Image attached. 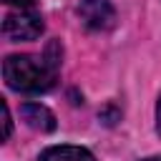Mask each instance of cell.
Segmentation results:
<instances>
[{
  "label": "cell",
  "mask_w": 161,
  "mask_h": 161,
  "mask_svg": "<svg viewBox=\"0 0 161 161\" xmlns=\"http://www.w3.org/2000/svg\"><path fill=\"white\" fill-rule=\"evenodd\" d=\"M58 65H60L58 45L50 43L48 53L43 58H35V55H8L5 63H3V75H5V83L13 91L43 93V91H48L53 86Z\"/></svg>",
  "instance_id": "obj_1"
},
{
  "label": "cell",
  "mask_w": 161,
  "mask_h": 161,
  "mask_svg": "<svg viewBox=\"0 0 161 161\" xmlns=\"http://www.w3.org/2000/svg\"><path fill=\"white\" fill-rule=\"evenodd\" d=\"M43 18L40 13L35 10H18V13H10L5 15V23H3V33L8 40H35L40 33H43Z\"/></svg>",
  "instance_id": "obj_2"
},
{
  "label": "cell",
  "mask_w": 161,
  "mask_h": 161,
  "mask_svg": "<svg viewBox=\"0 0 161 161\" xmlns=\"http://www.w3.org/2000/svg\"><path fill=\"white\" fill-rule=\"evenodd\" d=\"M75 13H78L80 23L93 33L111 30L116 23V10L108 0H80Z\"/></svg>",
  "instance_id": "obj_3"
},
{
  "label": "cell",
  "mask_w": 161,
  "mask_h": 161,
  "mask_svg": "<svg viewBox=\"0 0 161 161\" xmlns=\"http://www.w3.org/2000/svg\"><path fill=\"white\" fill-rule=\"evenodd\" d=\"M20 113H23V118H25V123L30 126V128H35V131H53L55 128V116L45 108V106H40V103H25L23 108H20Z\"/></svg>",
  "instance_id": "obj_4"
},
{
  "label": "cell",
  "mask_w": 161,
  "mask_h": 161,
  "mask_svg": "<svg viewBox=\"0 0 161 161\" xmlns=\"http://www.w3.org/2000/svg\"><path fill=\"white\" fill-rule=\"evenodd\" d=\"M40 161H96L88 148L80 146H50L40 153Z\"/></svg>",
  "instance_id": "obj_5"
},
{
  "label": "cell",
  "mask_w": 161,
  "mask_h": 161,
  "mask_svg": "<svg viewBox=\"0 0 161 161\" xmlns=\"http://www.w3.org/2000/svg\"><path fill=\"white\" fill-rule=\"evenodd\" d=\"M10 131H13V121H10V108H8V103L3 101V138H10Z\"/></svg>",
  "instance_id": "obj_6"
},
{
  "label": "cell",
  "mask_w": 161,
  "mask_h": 161,
  "mask_svg": "<svg viewBox=\"0 0 161 161\" xmlns=\"http://www.w3.org/2000/svg\"><path fill=\"white\" fill-rule=\"evenodd\" d=\"M156 131L161 136V96H158V103H156Z\"/></svg>",
  "instance_id": "obj_7"
},
{
  "label": "cell",
  "mask_w": 161,
  "mask_h": 161,
  "mask_svg": "<svg viewBox=\"0 0 161 161\" xmlns=\"http://www.w3.org/2000/svg\"><path fill=\"white\" fill-rule=\"evenodd\" d=\"M8 5H18V8H28V5H33V0H5Z\"/></svg>",
  "instance_id": "obj_8"
},
{
  "label": "cell",
  "mask_w": 161,
  "mask_h": 161,
  "mask_svg": "<svg viewBox=\"0 0 161 161\" xmlns=\"http://www.w3.org/2000/svg\"><path fill=\"white\" fill-rule=\"evenodd\" d=\"M141 161H161V156H148V158H141Z\"/></svg>",
  "instance_id": "obj_9"
}]
</instances>
